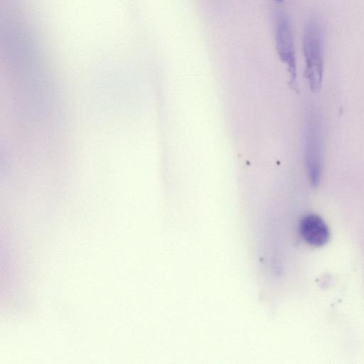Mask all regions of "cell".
<instances>
[{
  "label": "cell",
  "instance_id": "1",
  "mask_svg": "<svg viewBox=\"0 0 364 364\" xmlns=\"http://www.w3.org/2000/svg\"><path fill=\"white\" fill-rule=\"evenodd\" d=\"M323 29L320 21L310 18L306 23L302 36L305 60V76L310 90H320L323 75Z\"/></svg>",
  "mask_w": 364,
  "mask_h": 364
},
{
  "label": "cell",
  "instance_id": "2",
  "mask_svg": "<svg viewBox=\"0 0 364 364\" xmlns=\"http://www.w3.org/2000/svg\"><path fill=\"white\" fill-rule=\"evenodd\" d=\"M275 48L280 60L286 65L294 87L296 81V61L294 36L290 21L282 16L275 29Z\"/></svg>",
  "mask_w": 364,
  "mask_h": 364
},
{
  "label": "cell",
  "instance_id": "3",
  "mask_svg": "<svg viewBox=\"0 0 364 364\" xmlns=\"http://www.w3.org/2000/svg\"><path fill=\"white\" fill-rule=\"evenodd\" d=\"M299 231L305 242L314 247L323 246L330 238L328 225L321 217L314 213L308 214L301 219Z\"/></svg>",
  "mask_w": 364,
  "mask_h": 364
},
{
  "label": "cell",
  "instance_id": "4",
  "mask_svg": "<svg viewBox=\"0 0 364 364\" xmlns=\"http://www.w3.org/2000/svg\"><path fill=\"white\" fill-rule=\"evenodd\" d=\"M277 3H282L284 0H274Z\"/></svg>",
  "mask_w": 364,
  "mask_h": 364
}]
</instances>
